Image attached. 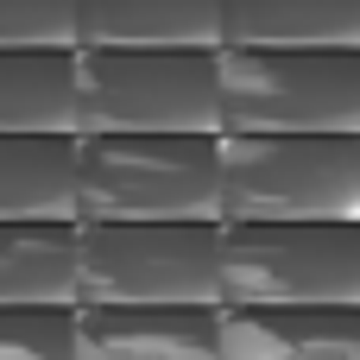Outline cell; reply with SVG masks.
<instances>
[{
  "label": "cell",
  "instance_id": "cell-14",
  "mask_svg": "<svg viewBox=\"0 0 360 360\" xmlns=\"http://www.w3.org/2000/svg\"><path fill=\"white\" fill-rule=\"evenodd\" d=\"M0 51H76V0H0Z\"/></svg>",
  "mask_w": 360,
  "mask_h": 360
},
{
  "label": "cell",
  "instance_id": "cell-10",
  "mask_svg": "<svg viewBox=\"0 0 360 360\" xmlns=\"http://www.w3.org/2000/svg\"><path fill=\"white\" fill-rule=\"evenodd\" d=\"M221 360H360V310H221Z\"/></svg>",
  "mask_w": 360,
  "mask_h": 360
},
{
  "label": "cell",
  "instance_id": "cell-2",
  "mask_svg": "<svg viewBox=\"0 0 360 360\" xmlns=\"http://www.w3.org/2000/svg\"><path fill=\"white\" fill-rule=\"evenodd\" d=\"M82 304L221 310V221H76Z\"/></svg>",
  "mask_w": 360,
  "mask_h": 360
},
{
  "label": "cell",
  "instance_id": "cell-5",
  "mask_svg": "<svg viewBox=\"0 0 360 360\" xmlns=\"http://www.w3.org/2000/svg\"><path fill=\"white\" fill-rule=\"evenodd\" d=\"M76 133H221V51L76 44Z\"/></svg>",
  "mask_w": 360,
  "mask_h": 360
},
{
  "label": "cell",
  "instance_id": "cell-7",
  "mask_svg": "<svg viewBox=\"0 0 360 360\" xmlns=\"http://www.w3.org/2000/svg\"><path fill=\"white\" fill-rule=\"evenodd\" d=\"M76 360H221V310H76Z\"/></svg>",
  "mask_w": 360,
  "mask_h": 360
},
{
  "label": "cell",
  "instance_id": "cell-13",
  "mask_svg": "<svg viewBox=\"0 0 360 360\" xmlns=\"http://www.w3.org/2000/svg\"><path fill=\"white\" fill-rule=\"evenodd\" d=\"M0 133H76V51H0Z\"/></svg>",
  "mask_w": 360,
  "mask_h": 360
},
{
  "label": "cell",
  "instance_id": "cell-1",
  "mask_svg": "<svg viewBox=\"0 0 360 360\" xmlns=\"http://www.w3.org/2000/svg\"><path fill=\"white\" fill-rule=\"evenodd\" d=\"M76 221H221V133H76Z\"/></svg>",
  "mask_w": 360,
  "mask_h": 360
},
{
  "label": "cell",
  "instance_id": "cell-15",
  "mask_svg": "<svg viewBox=\"0 0 360 360\" xmlns=\"http://www.w3.org/2000/svg\"><path fill=\"white\" fill-rule=\"evenodd\" d=\"M0 360H76V310H0Z\"/></svg>",
  "mask_w": 360,
  "mask_h": 360
},
{
  "label": "cell",
  "instance_id": "cell-12",
  "mask_svg": "<svg viewBox=\"0 0 360 360\" xmlns=\"http://www.w3.org/2000/svg\"><path fill=\"white\" fill-rule=\"evenodd\" d=\"M0 221H76V133H0Z\"/></svg>",
  "mask_w": 360,
  "mask_h": 360
},
{
  "label": "cell",
  "instance_id": "cell-4",
  "mask_svg": "<svg viewBox=\"0 0 360 360\" xmlns=\"http://www.w3.org/2000/svg\"><path fill=\"white\" fill-rule=\"evenodd\" d=\"M221 221H360V133H221Z\"/></svg>",
  "mask_w": 360,
  "mask_h": 360
},
{
  "label": "cell",
  "instance_id": "cell-9",
  "mask_svg": "<svg viewBox=\"0 0 360 360\" xmlns=\"http://www.w3.org/2000/svg\"><path fill=\"white\" fill-rule=\"evenodd\" d=\"M76 221H0V310H82Z\"/></svg>",
  "mask_w": 360,
  "mask_h": 360
},
{
  "label": "cell",
  "instance_id": "cell-8",
  "mask_svg": "<svg viewBox=\"0 0 360 360\" xmlns=\"http://www.w3.org/2000/svg\"><path fill=\"white\" fill-rule=\"evenodd\" d=\"M89 51H221V0H76Z\"/></svg>",
  "mask_w": 360,
  "mask_h": 360
},
{
  "label": "cell",
  "instance_id": "cell-11",
  "mask_svg": "<svg viewBox=\"0 0 360 360\" xmlns=\"http://www.w3.org/2000/svg\"><path fill=\"white\" fill-rule=\"evenodd\" d=\"M221 44L360 51V0H221Z\"/></svg>",
  "mask_w": 360,
  "mask_h": 360
},
{
  "label": "cell",
  "instance_id": "cell-6",
  "mask_svg": "<svg viewBox=\"0 0 360 360\" xmlns=\"http://www.w3.org/2000/svg\"><path fill=\"white\" fill-rule=\"evenodd\" d=\"M221 133H360V51L221 44Z\"/></svg>",
  "mask_w": 360,
  "mask_h": 360
},
{
  "label": "cell",
  "instance_id": "cell-3",
  "mask_svg": "<svg viewBox=\"0 0 360 360\" xmlns=\"http://www.w3.org/2000/svg\"><path fill=\"white\" fill-rule=\"evenodd\" d=\"M221 310H360V221H221Z\"/></svg>",
  "mask_w": 360,
  "mask_h": 360
}]
</instances>
